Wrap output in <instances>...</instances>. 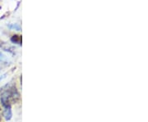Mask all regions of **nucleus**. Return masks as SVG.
Listing matches in <instances>:
<instances>
[{
    "instance_id": "6",
    "label": "nucleus",
    "mask_w": 148,
    "mask_h": 122,
    "mask_svg": "<svg viewBox=\"0 0 148 122\" xmlns=\"http://www.w3.org/2000/svg\"><path fill=\"white\" fill-rule=\"evenodd\" d=\"M0 122H3V117H2V111H1V107H0Z\"/></svg>"
},
{
    "instance_id": "2",
    "label": "nucleus",
    "mask_w": 148,
    "mask_h": 122,
    "mask_svg": "<svg viewBox=\"0 0 148 122\" xmlns=\"http://www.w3.org/2000/svg\"><path fill=\"white\" fill-rule=\"evenodd\" d=\"M3 117H4V118H5L6 121H10L11 118H12V107L3 108Z\"/></svg>"
},
{
    "instance_id": "5",
    "label": "nucleus",
    "mask_w": 148,
    "mask_h": 122,
    "mask_svg": "<svg viewBox=\"0 0 148 122\" xmlns=\"http://www.w3.org/2000/svg\"><path fill=\"white\" fill-rule=\"evenodd\" d=\"M4 58H5V56H4L3 53L0 52V62L3 61V60H4Z\"/></svg>"
},
{
    "instance_id": "7",
    "label": "nucleus",
    "mask_w": 148,
    "mask_h": 122,
    "mask_svg": "<svg viewBox=\"0 0 148 122\" xmlns=\"http://www.w3.org/2000/svg\"><path fill=\"white\" fill-rule=\"evenodd\" d=\"M5 77H6V74L3 75H2V76H0V81H1V80H3V79H4Z\"/></svg>"
},
{
    "instance_id": "1",
    "label": "nucleus",
    "mask_w": 148,
    "mask_h": 122,
    "mask_svg": "<svg viewBox=\"0 0 148 122\" xmlns=\"http://www.w3.org/2000/svg\"><path fill=\"white\" fill-rule=\"evenodd\" d=\"M0 98L3 108H8L12 107V103L19 101L21 97L15 85H7L1 89Z\"/></svg>"
},
{
    "instance_id": "3",
    "label": "nucleus",
    "mask_w": 148,
    "mask_h": 122,
    "mask_svg": "<svg viewBox=\"0 0 148 122\" xmlns=\"http://www.w3.org/2000/svg\"><path fill=\"white\" fill-rule=\"evenodd\" d=\"M11 41L13 43H16V44H18V45H21L22 39H21V35H13L12 37L11 38Z\"/></svg>"
},
{
    "instance_id": "4",
    "label": "nucleus",
    "mask_w": 148,
    "mask_h": 122,
    "mask_svg": "<svg viewBox=\"0 0 148 122\" xmlns=\"http://www.w3.org/2000/svg\"><path fill=\"white\" fill-rule=\"evenodd\" d=\"M9 28H11V29H15L16 30H21V27L19 26L17 24H12V25L9 26Z\"/></svg>"
}]
</instances>
